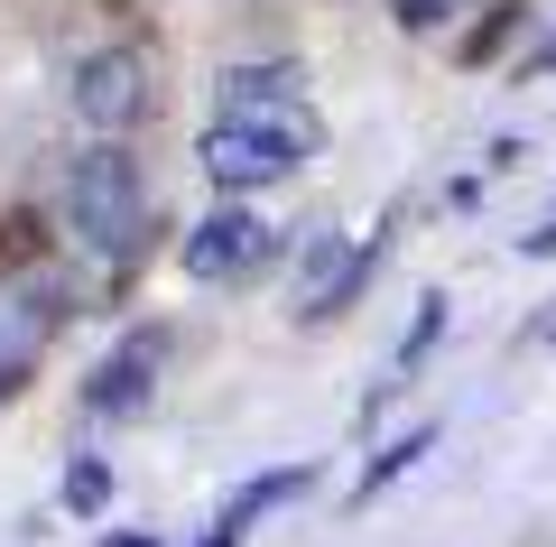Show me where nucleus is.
<instances>
[{
    "label": "nucleus",
    "instance_id": "4",
    "mask_svg": "<svg viewBox=\"0 0 556 547\" xmlns=\"http://www.w3.org/2000/svg\"><path fill=\"white\" fill-rule=\"evenodd\" d=\"M65 102H75V121L93 139H121L139 112H149V57H139V47H102V57H84L75 75H65Z\"/></svg>",
    "mask_w": 556,
    "mask_h": 547
},
{
    "label": "nucleus",
    "instance_id": "14",
    "mask_svg": "<svg viewBox=\"0 0 556 547\" xmlns=\"http://www.w3.org/2000/svg\"><path fill=\"white\" fill-rule=\"evenodd\" d=\"M529 75H556V38H538L529 57H519V84H529Z\"/></svg>",
    "mask_w": 556,
    "mask_h": 547
},
{
    "label": "nucleus",
    "instance_id": "13",
    "mask_svg": "<svg viewBox=\"0 0 556 547\" xmlns=\"http://www.w3.org/2000/svg\"><path fill=\"white\" fill-rule=\"evenodd\" d=\"M464 0H390V20L399 28H437V20H455Z\"/></svg>",
    "mask_w": 556,
    "mask_h": 547
},
{
    "label": "nucleus",
    "instance_id": "5",
    "mask_svg": "<svg viewBox=\"0 0 556 547\" xmlns=\"http://www.w3.org/2000/svg\"><path fill=\"white\" fill-rule=\"evenodd\" d=\"M56 325H65L56 278H10V288H0V399L38 372V352L56 344Z\"/></svg>",
    "mask_w": 556,
    "mask_h": 547
},
{
    "label": "nucleus",
    "instance_id": "7",
    "mask_svg": "<svg viewBox=\"0 0 556 547\" xmlns=\"http://www.w3.org/2000/svg\"><path fill=\"white\" fill-rule=\"evenodd\" d=\"M159 362H167L159 334H121V344L93 362V381H84V418H139L149 390H159Z\"/></svg>",
    "mask_w": 556,
    "mask_h": 547
},
{
    "label": "nucleus",
    "instance_id": "12",
    "mask_svg": "<svg viewBox=\"0 0 556 547\" xmlns=\"http://www.w3.org/2000/svg\"><path fill=\"white\" fill-rule=\"evenodd\" d=\"M437 334H445V297H417V325H408V344H399V362H417Z\"/></svg>",
    "mask_w": 556,
    "mask_h": 547
},
{
    "label": "nucleus",
    "instance_id": "10",
    "mask_svg": "<svg viewBox=\"0 0 556 547\" xmlns=\"http://www.w3.org/2000/svg\"><path fill=\"white\" fill-rule=\"evenodd\" d=\"M427 455H437V427H408V436H399V446H380L371 464H362V483H353V510L371 501V492H390V483H399V473H408V464H427Z\"/></svg>",
    "mask_w": 556,
    "mask_h": 547
},
{
    "label": "nucleus",
    "instance_id": "15",
    "mask_svg": "<svg viewBox=\"0 0 556 547\" xmlns=\"http://www.w3.org/2000/svg\"><path fill=\"white\" fill-rule=\"evenodd\" d=\"M519 251H529V260H556V204H547V223H538V233L519 241Z\"/></svg>",
    "mask_w": 556,
    "mask_h": 547
},
{
    "label": "nucleus",
    "instance_id": "3",
    "mask_svg": "<svg viewBox=\"0 0 556 547\" xmlns=\"http://www.w3.org/2000/svg\"><path fill=\"white\" fill-rule=\"evenodd\" d=\"M380 251H390V233H371V241H343V233H306V241H298V315H306V325L343 315V307H353L362 288H371Z\"/></svg>",
    "mask_w": 556,
    "mask_h": 547
},
{
    "label": "nucleus",
    "instance_id": "16",
    "mask_svg": "<svg viewBox=\"0 0 556 547\" xmlns=\"http://www.w3.org/2000/svg\"><path fill=\"white\" fill-rule=\"evenodd\" d=\"M102 547H159V529H112Z\"/></svg>",
    "mask_w": 556,
    "mask_h": 547
},
{
    "label": "nucleus",
    "instance_id": "2",
    "mask_svg": "<svg viewBox=\"0 0 556 547\" xmlns=\"http://www.w3.org/2000/svg\"><path fill=\"white\" fill-rule=\"evenodd\" d=\"M306 149H316V121H214L204 130V176H214V196H260V186H278L288 167H306Z\"/></svg>",
    "mask_w": 556,
    "mask_h": 547
},
{
    "label": "nucleus",
    "instance_id": "1",
    "mask_svg": "<svg viewBox=\"0 0 556 547\" xmlns=\"http://www.w3.org/2000/svg\"><path fill=\"white\" fill-rule=\"evenodd\" d=\"M56 214H65V241H75L84 260H102V270H121V260L139 251V233H149V186H139V167H130L121 139H93V149L65 158Z\"/></svg>",
    "mask_w": 556,
    "mask_h": 547
},
{
    "label": "nucleus",
    "instance_id": "18",
    "mask_svg": "<svg viewBox=\"0 0 556 547\" xmlns=\"http://www.w3.org/2000/svg\"><path fill=\"white\" fill-rule=\"evenodd\" d=\"M547 334H556V325H547Z\"/></svg>",
    "mask_w": 556,
    "mask_h": 547
},
{
    "label": "nucleus",
    "instance_id": "8",
    "mask_svg": "<svg viewBox=\"0 0 556 547\" xmlns=\"http://www.w3.org/2000/svg\"><path fill=\"white\" fill-rule=\"evenodd\" d=\"M306 65H223V121H298Z\"/></svg>",
    "mask_w": 556,
    "mask_h": 547
},
{
    "label": "nucleus",
    "instance_id": "11",
    "mask_svg": "<svg viewBox=\"0 0 556 547\" xmlns=\"http://www.w3.org/2000/svg\"><path fill=\"white\" fill-rule=\"evenodd\" d=\"M102 501H112V464H102V455H75V464H65V510L93 520Z\"/></svg>",
    "mask_w": 556,
    "mask_h": 547
},
{
    "label": "nucleus",
    "instance_id": "17",
    "mask_svg": "<svg viewBox=\"0 0 556 547\" xmlns=\"http://www.w3.org/2000/svg\"><path fill=\"white\" fill-rule=\"evenodd\" d=\"M195 547H241V529H223V520H214V529H204Z\"/></svg>",
    "mask_w": 556,
    "mask_h": 547
},
{
    "label": "nucleus",
    "instance_id": "6",
    "mask_svg": "<svg viewBox=\"0 0 556 547\" xmlns=\"http://www.w3.org/2000/svg\"><path fill=\"white\" fill-rule=\"evenodd\" d=\"M177 260H186V278H241V270H260V260H269V223H260L241 196H223L214 214L186 233Z\"/></svg>",
    "mask_w": 556,
    "mask_h": 547
},
{
    "label": "nucleus",
    "instance_id": "9",
    "mask_svg": "<svg viewBox=\"0 0 556 547\" xmlns=\"http://www.w3.org/2000/svg\"><path fill=\"white\" fill-rule=\"evenodd\" d=\"M306 483H316V473H306V464H278V473H251V483L232 492V510H223V529H251L260 510H278V501H298Z\"/></svg>",
    "mask_w": 556,
    "mask_h": 547
}]
</instances>
